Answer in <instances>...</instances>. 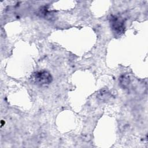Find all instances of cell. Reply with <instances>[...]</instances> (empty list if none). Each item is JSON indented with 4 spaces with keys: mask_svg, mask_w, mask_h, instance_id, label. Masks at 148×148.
<instances>
[{
    "mask_svg": "<svg viewBox=\"0 0 148 148\" xmlns=\"http://www.w3.org/2000/svg\"><path fill=\"white\" fill-rule=\"evenodd\" d=\"M33 82L39 85L49 84L52 80L50 73L46 71H40L34 73L31 77Z\"/></svg>",
    "mask_w": 148,
    "mask_h": 148,
    "instance_id": "obj_1",
    "label": "cell"
},
{
    "mask_svg": "<svg viewBox=\"0 0 148 148\" xmlns=\"http://www.w3.org/2000/svg\"><path fill=\"white\" fill-rule=\"evenodd\" d=\"M110 25L113 32L117 35H121L124 31V21L120 17L112 16L110 18Z\"/></svg>",
    "mask_w": 148,
    "mask_h": 148,
    "instance_id": "obj_2",
    "label": "cell"
}]
</instances>
